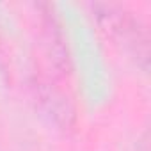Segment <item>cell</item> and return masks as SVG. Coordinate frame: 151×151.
Returning <instances> with one entry per match:
<instances>
[{
    "label": "cell",
    "instance_id": "obj_1",
    "mask_svg": "<svg viewBox=\"0 0 151 151\" xmlns=\"http://www.w3.org/2000/svg\"><path fill=\"white\" fill-rule=\"evenodd\" d=\"M93 16L98 22L100 29L107 34V37L114 39L117 45L124 46L132 52L137 60H140L142 69H147V55H149V43L144 27L140 25L139 18L124 6L110 4V2H96L91 6Z\"/></svg>",
    "mask_w": 151,
    "mask_h": 151
},
{
    "label": "cell",
    "instance_id": "obj_2",
    "mask_svg": "<svg viewBox=\"0 0 151 151\" xmlns=\"http://www.w3.org/2000/svg\"><path fill=\"white\" fill-rule=\"evenodd\" d=\"M43 14V36H45V46L46 53L50 57L52 66L57 69V73L66 75L69 71V53L68 45L64 43V34L60 30V25L52 13L50 6H45Z\"/></svg>",
    "mask_w": 151,
    "mask_h": 151
},
{
    "label": "cell",
    "instance_id": "obj_3",
    "mask_svg": "<svg viewBox=\"0 0 151 151\" xmlns=\"http://www.w3.org/2000/svg\"><path fill=\"white\" fill-rule=\"evenodd\" d=\"M36 96L39 98L43 110L53 117V121L60 126V128H69L73 124L75 114H73V107L69 105L68 98L55 87H50L48 84L37 82L36 84Z\"/></svg>",
    "mask_w": 151,
    "mask_h": 151
},
{
    "label": "cell",
    "instance_id": "obj_4",
    "mask_svg": "<svg viewBox=\"0 0 151 151\" xmlns=\"http://www.w3.org/2000/svg\"><path fill=\"white\" fill-rule=\"evenodd\" d=\"M137 151H149V139H147V133L142 137V140H140V144H139Z\"/></svg>",
    "mask_w": 151,
    "mask_h": 151
}]
</instances>
